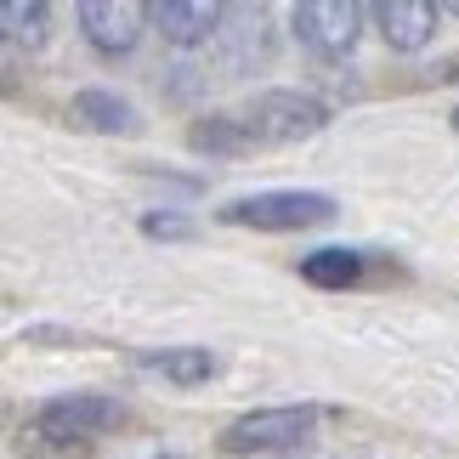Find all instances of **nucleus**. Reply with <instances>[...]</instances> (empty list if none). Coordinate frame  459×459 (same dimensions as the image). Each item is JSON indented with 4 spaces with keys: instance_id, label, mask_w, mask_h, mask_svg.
Masks as SVG:
<instances>
[{
    "instance_id": "obj_6",
    "label": "nucleus",
    "mask_w": 459,
    "mask_h": 459,
    "mask_svg": "<svg viewBox=\"0 0 459 459\" xmlns=\"http://www.w3.org/2000/svg\"><path fill=\"white\" fill-rule=\"evenodd\" d=\"M143 23H148V12L136 6V0H85L80 6V29H85V40H91L102 57H126V51H136Z\"/></svg>"
},
{
    "instance_id": "obj_16",
    "label": "nucleus",
    "mask_w": 459,
    "mask_h": 459,
    "mask_svg": "<svg viewBox=\"0 0 459 459\" xmlns=\"http://www.w3.org/2000/svg\"><path fill=\"white\" fill-rule=\"evenodd\" d=\"M454 131H459V108H454Z\"/></svg>"
},
{
    "instance_id": "obj_10",
    "label": "nucleus",
    "mask_w": 459,
    "mask_h": 459,
    "mask_svg": "<svg viewBox=\"0 0 459 459\" xmlns=\"http://www.w3.org/2000/svg\"><path fill=\"white\" fill-rule=\"evenodd\" d=\"M74 126L102 131V136H131L136 131V108L114 91H80L74 97Z\"/></svg>"
},
{
    "instance_id": "obj_5",
    "label": "nucleus",
    "mask_w": 459,
    "mask_h": 459,
    "mask_svg": "<svg viewBox=\"0 0 459 459\" xmlns=\"http://www.w3.org/2000/svg\"><path fill=\"white\" fill-rule=\"evenodd\" d=\"M358 29H363V6H351V0H307V6H295V40L324 63L351 57Z\"/></svg>"
},
{
    "instance_id": "obj_14",
    "label": "nucleus",
    "mask_w": 459,
    "mask_h": 459,
    "mask_svg": "<svg viewBox=\"0 0 459 459\" xmlns=\"http://www.w3.org/2000/svg\"><path fill=\"white\" fill-rule=\"evenodd\" d=\"M143 233H148V238H187L193 227H187L182 216H159V210H153V216H143Z\"/></svg>"
},
{
    "instance_id": "obj_3",
    "label": "nucleus",
    "mask_w": 459,
    "mask_h": 459,
    "mask_svg": "<svg viewBox=\"0 0 459 459\" xmlns=\"http://www.w3.org/2000/svg\"><path fill=\"white\" fill-rule=\"evenodd\" d=\"M233 227H255V233H301L334 216L329 193H301V187H278V193H250L221 210Z\"/></svg>"
},
{
    "instance_id": "obj_8",
    "label": "nucleus",
    "mask_w": 459,
    "mask_h": 459,
    "mask_svg": "<svg viewBox=\"0 0 459 459\" xmlns=\"http://www.w3.org/2000/svg\"><path fill=\"white\" fill-rule=\"evenodd\" d=\"M148 17L159 23V34H165L170 46H204L221 23V6H210V0H165V6H153Z\"/></svg>"
},
{
    "instance_id": "obj_4",
    "label": "nucleus",
    "mask_w": 459,
    "mask_h": 459,
    "mask_svg": "<svg viewBox=\"0 0 459 459\" xmlns=\"http://www.w3.org/2000/svg\"><path fill=\"white\" fill-rule=\"evenodd\" d=\"M317 426V409L312 403H284V409H255V414H238L233 426L221 431V448L227 454H278V448H301Z\"/></svg>"
},
{
    "instance_id": "obj_1",
    "label": "nucleus",
    "mask_w": 459,
    "mask_h": 459,
    "mask_svg": "<svg viewBox=\"0 0 459 459\" xmlns=\"http://www.w3.org/2000/svg\"><path fill=\"white\" fill-rule=\"evenodd\" d=\"M114 426H126V409L114 397L74 392V397H51L23 431V454L34 459H80L97 437H108Z\"/></svg>"
},
{
    "instance_id": "obj_17",
    "label": "nucleus",
    "mask_w": 459,
    "mask_h": 459,
    "mask_svg": "<svg viewBox=\"0 0 459 459\" xmlns=\"http://www.w3.org/2000/svg\"><path fill=\"white\" fill-rule=\"evenodd\" d=\"M159 459H176V454H159Z\"/></svg>"
},
{
    "instance_id": "obj_7",
    "label": "nucleus",
    "mask_w": 459,
    "mask_h": 459,
    "mask_svg": "<svg viewBox=\"0 0 459 459\" xmlns=\"http://www.w3.org/2000/svg\"><path fill=\"white\" fill-rule=\"evenodd\" d=\"M375 23H380L392 51H420V46H431V34H437V6L431 0H380Z\"/></svg>"
},
{
    "instance_id": "obj_2",
    "label": "nucleus",
    "mask_w": 459,
    "mask_h": 459,
    "mask_svg": "<svg viewBox=\"0 0 459 459\" xmlns=\"http://www.w3.org/2000/svg\"><path fill=\"white\" fill-rule=\"evenodd\" d=\"M238 126H244V143L250 148H290V143H307V136L324 131L329 108L312 91H261L238 114Z\"/></svg>"
},
{
    "instance_id": "obj_13",
    "label": "nucleus",
    "mask_w": 459,
    "mask_h": 459,
    "mask_svg": "<svg viewBox=\"0 0 459 459\" xmlns=\"http://www.w3.org/2000/svg\"><path fill=\"white\" fill-rule=\"evenodd\" d=\"M187 143L199 148V153H250L238 114H210V119H199V126L187 131Z\"/></svg>"
},
{
    "instance_id": "obj_12",
    "label": "nucleus",
    "mask_w": 459,
    "mask_h": 459,
    "mask_svg": "<svg viewBox=\"0 0 459 459\" xmlns=\"http://www.w3.org/2000/svg\"><path fill=\"white\" fill-rule=\"evenodd\" d=\"M301 278H307L312 290H351L363 278V255L358 250H341V244H334V250H312L301 261Z\"/></svg>"
},
{
    "instance_id": "obj_11",
    "label": "nucleus",
    "mask_w": 459,
    "mask_h": 459,
    "mask_svg": "<svg viewBox=\"0 0 459 459\" xmlns=\"http://www.w3.org/2000/svg\"><path fill=\"white\" fill-rule=\"evenodd\" d=\"M46 34H51V6H40V0H0V40L40 51Z\"/></svg>"
},
{
    "instance_id": "obj_15",
    "label": "nucleus",
    "mask_w": 459,
    "mask_h": 459,
    "mask_svg": "<svg viewBox=\"0 0 459 459\" xmlns=\"http://www.w3.org/2000/svg\"><path fill=\"white\" fill-rule=\"evenodd\" d=\"M448 12H454V17H459V0H454V6H448Z\"/></svg>"
},
{
    "instance_id": "obj_9",
    "label": "nucleus",
    "mask_w": 459,
    "mask_h": 459,
    "mask_svg": "<svg viewBox=\"0 0 459 459\" xmlns=\"http://www.w3.org/2000/svg\"><path fill=\"white\" fill-rule=\"evenodd\" d=\"M148 368V375H165L170 385H204L210 375H216V351H204V346H165V351H143L136 358Z\"/></svg>"
}]
</instances>
